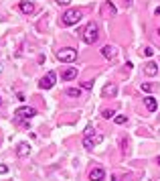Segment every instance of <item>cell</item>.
I'll return each instance as SVG.
<instances>
[{
    "instance_id": "ffe728a7",
    "label": "cell",
    "mask_w": 160,
    "mask_h": 181,
    "mask_svg": "<svg viewBox=\"0 0 160 181\" xmlns=\"http://www.w3.org/2000/svg\"><path fill=\"white\" fill-rule=\"evenodd\" d=\"M114 120H116V124H126V122H128V118H126V116H116Z\"/></svg>"
},
{
    "instance_id": "484cf974",
    "label": "cell",
    "mask_w": 160,
    "mask_h": 181,
    "mask_svg": "<svg viewBox=\"0 0 160 181\" xmlns=\"http://www.w3.org/2000/svg\"><path fill=\"white\" fill-rule=\"evenodd\" d=\"M156 163H158V165H160V157H158V159H156Z\"/></svg>"
},
{
    "instance_id": "d6986e66",
    "label": "cell",
    "mask_w": 160,
    "mask_h": 181,
    "mask_svg": "<svg viewBox=\"0 0 160 181\" xmlns=\"http://www.w3.org/2000/svg\"><path fill=\"white\" fill-rule=\"evenodd\" d=\"M142 90H144L146 94H150L152 90H154V86H152V83H142Z\"/></svg>"
},
{
    "instance_id": "7a4b0ae2",
    "label": "cell",
    "mask_w": 160,
    "mask_h": 181,
    "mask_svg": "<svg viewBox=\"0 0 160 181\" xmlns=\"http://www.w3.org/2000/svg\"><path fill=\"white\" fill-rule=\"evenodd\" d=\"M81 16H83V12H81V10L71 8V10H67V12H65V15L61 16V23H63V25H67V27L77 25L79 20H81Z\"/></svg>"
},
{
    "instance_id": "8992f818",
    "label": "cell",
    "mask_w": 160,
    "mask_h": 181,
    "mask_svg": "<svg viewBox=\"0 0 160 181\" xmlns=\"http://www.w3.org/2000/svg\"><path fill=\"white\" fill-rule=\"evenodd\" d=\"M55 79H57L55 71H49V74H47V75H45V78L39 82V88H41V90H51V88L55 86Z\"/></svg>"
},
{
    "instance_id": "cb8c5ba5",
    "label": "cell",
    "mask_w": 160,
    "mask_h": 181,
    "mask_svg": "<svg viewBox=\"0 0 160 181\" xmlns=\"http://www.w3.org/2000/svg\"><path fill=\"white\" fill-rule=\"evenodd\" d=\"M132 4V0H126V6H130Z\"/></svg>"
},
{
    "instance_id": "603a6c76",
    "label": "cell",
    "mask_w": 160,
    "mask_h": 181,
    "mask_svg": "<svg viewBox=\"0 0 160 181\" xmlns=\"http://www.w3.org/2000/svg\"><path fill=\"white\" fill-rule=\"evenodd\" d=\"M0 173H8V167H6V165H0Z\"/></svg>"
},
{
    "instance_id": "ac0fdd59",
    "label": "cell",
    "mask_w": 160,
    "mask_h": 181,
    "mask_svg": "<svg viewBox=\"0 0 160 181\" xmlns=\"http://www.w3.org/2000/svg\"><path fill=\"white\" fill-rule=\"evenodd\" d=\"M142 55H144V57H152V55H154V49H152V47H146V49L142 51Z\"/></svg>"
},
{
    "instance_id": "4fadbf2b",
    "label": "cell",
    "mask_w": 160,
    "mask_h": 181,
    "mask_svg": "<svg viewBox=\"0 0 160 181\" xmlns=\"http://www.w3.org/2000/svg\"><path fill=\"white\" fill-rule=\"evenodd\" d=\"M18 8H20V12H24V15H33L34 12V4L33 2H20Z\"/></svg>"
},
{
    "instance_id": "8fae6325",
    "label": "cell",
    "mask_w": 160,
    "mask_h": 181,
    "mask_svg": "<svg viewBox=\"0 0 160 181\" xmlns=\"http://www.w3.org/2000/svg\"><path fill=\"white\" fill-rule=\"evenodd\" d=\"M102 15L106 16H116V6L114 4H110V2H106V4H103V8H102Z\"/></svg>"
},
{
    "instance_id": "83f0119b",
    "label": "cell",
    "mask_w": 160,
    "mask_h": 181,
    "mask_svg": "<svg viewBox=\"0 0 160 181\" xmlns=\"http://www.w3.org/2000/svg\"><path fill=\"white\" fill-rule=\"evenodd\" d=\"M158 35H160V29H158Z\"/></svg>"
},
{
    "instance_id": "3957f363",
    "label": "cell",
    "mask_w": 160,
    "mask_h": 181,
    "mask_svg": "<svg viewBox=\"0 0 160 181\" xmlns=\"http://www.w3.org/2000/svg\"><path fill=\"white\" fill-rule=\"evenodd\" d=\"M102 141H103L102 134H93V128H87V130H85V138H83V147L85 149H93Z\"/></svg>"
},
{
    "instance_id": "5bb4252c",
    "label": "cell",
    "mask_w": 160,
    "mask_h": 181,
    "mask_svg": "<svg viewBox=\"0 0 160 181\" xmlns=\"http://www.w3.org/2000/svg\"><path fill=\"white\" fill-rule=\"evenodd\" d=\"M61 78H63L65 82H69V79H73V78H77V67H69V69H65Z\"/></svg>"
},
{
    "instance_id": "6da1fadb",
    "label": "cell",
    "mask_w": 160,
    "mask_h": 181,
    "mask_svg": "<svg viewBox=\"0 0 160 181\" xmlns=\"http://www.w3.org/2000/svg\"><path fill=\"white\" fill-rule=\"evenodd\" d=\"M97 39H99V29H97L95 23H89V25L85 27V31H83V41L87 45H93Z\"/></svg>"
},
{
    "instance_id": "5b68a950",
    "label": "cell",
    "mask_w": 160,
    "mask_h": 181,
    "mask_svg": "<svg viewBox=\"0 0 160 181\" xmlns=\"http://www.w3.org/2000/svg\"><path fill=\"white\" fill-rule=\"evenodd\" d=\"M33 116H37V110H34L33 106H20L14 110V118H16V122L18 120H30Z\"/></svg>"
},
{
    "instance_id": "7c38bea8",
    "label": "cell",
    "mask_w": 160,
    "mask_h": 181,
    "mask_svg": "<svg viewBox=\"0 0 160 181\" xmlns=\"http://www.w3.org/2000/svg\"><path fill=\"white\" fill-rule=\"evenodd\" d=\"M144 104H146V108H148L150 112H154L156 108H158V102H156L154 96H146V98H144Z\"/></svg>"
},
{
    "instance_id": "4316f807",
    "label": "cell",
    "mask_w": 160,
    "mask_h": 181,
    "mask_svg": "<svg viewBox=\"0 0 160 181\" xmlns=\"http://www.w3.org/2000/svg\"><path fill=\"white\" fill-rule=\"evenodd\" d=\"M0 71H2V65H0Z\"/></svg>"
},
{
    "instance_id": "2e32d148",
    "label": "cell",
    "mask_w": 160,
    "mask_h": 181,
    "mask_svg": "<svg viewBox=\"0 0 160 181\" xmlns=\"http://www.w3.org/2000/svg\"><path fill=\"white\" fill-rule=\"evenodd\" d=\"M67 96H71V98H79V96H81V88H67Z\"/></svg>"
},
{
    "instance_id": "d4e9b609",
    "label": "cell",
    "mask_w": 160,
    "mask_h": 181,
    "mask_svg": "<svg viewBox=\"0 0 160 181\" xmlns=\"http://www.w3.org/2000/svg\"><path fill=\"white\" fill-rule=\"evenodd\" d=\"M160 15V6H158V8H156V16H158Z\"/></svg>"
},
{
    "instance_id": "9c48e42d",
    "label": "cell",
    "mask_w": 160,
    "mask_h": 181,
    "mask_svg": "<svg viewBox=\"0 0 160 181\" xmlns=\"http://www.w3.org/2000/svg\"><path fill=\"white\" fill-rule=\"evenodd\" d=\"M144 74L150 75V78H152V75H156V74H158V65H156L154 61H148V63L144 65Z\"/></svg>"
},
{
    "instance_id": "277c9868",
    "label": "cell",
    "mask_w": 160,
    "mask_h": 181,
    "mask_svg": "<svg viewBox=\"0 0 160 181\" xmlns=\"http://www.w3.org/2000/svg\"><path fill=\"white\" fill-rule=\"evenodd\" d=\"M57 59L61 63H71L77 59V49H73V47H65V49L57 51Z\"/></svg>"
},
{
    "instance_id": "9a60e30c",
    "label": "cell",
    "mask_w": 160,
    "mask_h": 181,
    "mask_svg": "<svg viewBox=\"0 0 160 181\" xmlns=\"http://www.w3.org/2000/svg\"><path fill=\"white\" fill-rule=\"evenodd\" d=\"M116 94H118V88L114 86V83H110V86H106V88H103V96H106V98H114Z\"/></svg>"
},
{
    "instance_id": "52a82bcc",
    "label": "cell",
    "mask_w": 160,
    "mask_h": 181,
    "mask_svg": "<svg viewBox=\"0 0 160 181\" xmlns=\"http://www.w3.org/2000/svg\"><path fill=\"white\" fill-rule=\"evenodd\" d=\"M102 55H103L106 59H110V61H112V59H116V55H118V49L114 47V45H106V47L102 49Z\"/></svg>"
},
{
    "instance_id": "e0dca14e",
    "label": "cell",
    "mask_w": 160,
    "mask_h": 181,
    "mask_svg": "<svg viewBox=\"0 0 160 181\" xmlns=\"http://www.w3.org/2000/svg\"><path fill=\"white\" fill-rule=\"evenodd\" d=\"M102 116H103V118H107V120H110V118H114V116H116V110H112V108H110V110H107V108H106V110H103V112H102Z\"/></svg>"
},
{
    "instance_id": "ba28073f",
    "label": "cell",
    "mask_w": 160,
    "mask_h": 181,
    "mask_svg": "<svg viewBox=\"0 0 160 181\" xmlns=\"http://www.w3.org/2000/svg\"><path fill=\"white\" fill-rule=\"evenodd\" d=\"M103 177H106V171H103V169H99V167H95V169H91V171H89V179H91V181H102Z\"/></svg>"
},
{
    "instance_id": "30bf717a",
    "label": "cell",
    "mask_w": 160,
    "mask_h": 181,
    "mask_svg": "<svg viewBox=\"0 0 160 181\" xmlns=\"http://www.w3.org/2000/svg\"><path fill=\"white\" fill-rule=\"evenodd\" d=\"M29 153H30V145L29 142H20L18 147H16V155L18 157H29Z\"/></svg>"
},
{
    "instance_id": "44dd1931",
    "label": "cell",
    "mask_w": 160,
    "mask_h": 181,
    "mask_svg": "<svg viewBox=\"0 0 160 181\" xmlns=\"http://www.w3.org/2000/svg\"><path fill=\"white\" fill-rule=\"evenodd\" d=\"M55 2H57V4H59V6H67V4H69V2H71V0H55Z\"/></svg>"
},
{
    "instance_id": "7402d4cb",
    "label": "cell",
    "mask_w": 160,
    "mask_h": 181,
    "mask_svg": "<svg viewBox=\"0 0 160 181\" xmlns=\"http://www.w3.org/2000/svg\"><path fill=\"white\" fill-rule=\"evenodd\" d=\"M91 88H93L91 82H83V90H91Z\"/></svg>"
}]
</instances>
